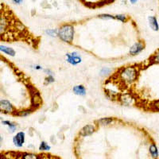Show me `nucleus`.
Returning a JSON list of instances; mask_svg holds the SVG:
<instances>
[{
    "instance_id": "1",
    "label": "nucleus",
    "mask_w": 159,
    "mask_h": 159,
    "mask_svg": "<svg viewBox=\"0 0 159 159\" xmlns=\"http://www.w3.org/2000/svg\"><path fill=\"white\" fill-rule=\"evenodd\" d=\"M139 75V69L135 66H127L119 71L118 77L123 84L131 85L135 81Z\"/></svg>"
},
{
    "instance_id": "2",
    "label": "nucleus",
    "mask_w": 159,
    "mask_h": 159,
    "mask_svg": "<svg viewBox=\"0 0 159 159\" xmlns=\"http://www.w3.org/2000/svg\"><path fill=\"white\" fill-rule=\"evenodd\" d=\"M75 30L73 25L65 24L58 29V37L62 42L65 43H72L73 42Z\"/></svg>"
},
{
    "instance_id": "3",
    "label": "nucleus",
    "mask_w": 159,
    "mask_h": 159,
    "mask_svg": "<svg viewBox=\"0 0 159 159\" xmlns=\"http://www.w3.org/2000/svg\"><path fill=\"white\" fill-rule=\"evenodd\" d=\"M117 99L123 106H131L135 103V98L131 93L121 94Z\"/></svg>"
},
{
    "instance_id": "4",
    "label": "nucleus",
    "mask_w": 159,
    "mask_h": 159,
    "mask_svg": "<svg viewBox=\"0 0 159 159\" xmlns=\"http://www.w3.org/2000/svg\"><path fill=\"white\" fill-rule=\"evenodd\" d=\"M66 61L69 63L71 65H77L81 62L82 58L77 52H73L66 54Z\"/></svg>"
},
{
    "instance_id": "5",
    "label": "nucleus",
    "mask_w": 159,
    "mask_h": 159,
    "mask_svg": "<svg viewBox=\"0 0 159 159\" xmlns=\"http://www.w3.org/2000/svg\"><path fill=\"white\" fill-rule=\"evenodd\" d=\"M145 43L143 41H139L135 42L131 48L129 50V53L131 56H137L141 52H143L145 49Z\"/></svg>"
},
{
    "instance_id": "6",
    "label": "nucleus",
    "mask_w": 159,
    "mask_h": 159,
    "mask_svg": "<svg viewBox=\"0 0 159 159\" xmlns=\"http://www.w3.org/2000/svg\"><path fill=\"white\" fill-rule=\"evenodd\" d=\"M15 109L12 104L7 100H0V112L4 114H11L14 112Z\"/></svg>"
},
{
    "instance_id": "7",
    "label": "nucleus",
    "mask_w": 159,
    "mask_h": 159,
    "mask_svg": "<svg viewBox=\"0 0 159 159\" xmlns=\"http://www.w3.org/2000/svg\"><path fill=\"white\" fill-rule=\"evenodd\" d=\"M95 131H96V127L92 124H88L81 128V130L79 132V135L82 137H87V136L92 135Z\"/></svg>"
},
{
    "instance_id": "8",
    "label": "nucleus",
    "mask_w": 159,
    "mask_h": 159,
    "mask_svg": "<svg viewBox=\"0 0 159 159\" xmlns=\"http://www.w3.org/2000/svg\"><path fill=\"white\" fill-rule=\"evenodd\" d=\"M25 133L23 131H20L16 134V135L13 138V143L16 147H22L25 143Z\"/></svg>"
},
{
    "instance_id": "9",
    "label": "nucleus",
    "mask_w": 159,
    "mask_h": 159,
    "mask_svg": "<svg viewBox=\"0 0 159 159\" xmlns=\"http://www.w3.org/2000/svg\"><path fill=\"white\" fill-rule=\"evenodd\" d=\"M31 102L32 105L35 108H38L42 104V98L41 96V94L36 90H35L34 92H33V94H32Z\"/></svg>"
},
{
    "instance_id": "10",
    "label": "nucleus",
    "mask_w": 159,
    "mask_h": 159,
    "mask_svg": "<svg viewBox=\"0 0 159 159\" xmlns=\"http://www.w3.org/2000/svg\"><path fill=\"white\" fill-rule=\"evenodd\" d=\"M148 22H149V26L152 29V30L158 31L159 25L158 22V19H157L155 16H149L148 17Z\"/></svg>"
},
{
    "instance_id": "11",
    "label": "nucleus",
    "mask_w": 159,
    "mask_h": 159,
    "mask_svg": "<svg viewBox=\"0 0 159 159\" xmlns=\"http://www.w3.org/2000/svg\"><path fill=\"white\" fill-rule=\"evenodd\" d=\"M8 27V20L6 17L0 16V36L5 34Z\"/></svg>"
},
{
    "instance_id": "12",
    "label": "nucleus",
    "mask_w": 159,
    "mask_h": 159,
    "mask_svg": "<svg viewBox=\"0 0 159 159\" xmlns=\"http://www.w3.org/2000/svg\"><path fill=\"white\" fill-rule=\"evenodd\" d=\"M114 122H115V119L112 117H105L96 120V123L99 126H108L113 123Z\"/></svg>"
},
{
    "instance_id": "13",
    "label": "nucleus",
    "mask_w": 159,
    "mask_h": 159,
    "mask_svg": "<svg viewBox=\"0 0 159 159\" xmlns=\"http://www.w3.org/2000/svg\"><path fill=\"white\" fill-rule=\"evenodd\" d=\"M73 92L75 95L80 96H84L86 95V88L83 85H76L74 86L73 88Z\"/></svg>"
},
{
    "instance_id": "14",
    "label": "nucleus",
    "mask_w": 159,
    "mask_h": 159,
    "mask_svg": "<svg viewBox=\"0 0 159 159\" xmlns=\"http://www.w3.org/2000/svg\"><path fill=\"white\" fill-rule=\"evenodd\" d=\"M149 151H150V156H151L152 158H158L159 156V151L157 147L154 143H152L150 147H149Z\"/></svg>"
},
{
    "instance_id": "15",
    "label": "nucleus",
    "mask_w": 159,
    "mask_h": 159,
    "mask_svg": "<svg viewBox=\"0 0 159 159\" xmlns=\"http://www.w3.org/2000/svg\"><path fill=\"white\" fill-rule=\"evenodd\" d=\"M0 51L4 53H6V54L11 56V57L15 56V51L11 47L6 46H0Z\"/></svg>"
},
{
    "instance_id": "16",
    "label": "nucleus",
    "mask_w": 159,
    "mask_h": 159,
    "mask_svg": "<svg viewBox=\"0 0 159 159\" xmlns=\"http://www.w3.org/2000/svg\"><path fill=\"white\" fill-rule=\"evenodd\" d=\"M32 111H33V110H30V109H26V110H22V111H18V112L16 113L15 115H18V116L24 118V117L29 116V115L32 113Z\"/></svg>"
},
{
    "instance_id": "17",
    "label": "nucleus",
    "mask_w": 159,
    "mask_h": 159,
    "mask_svg": "<svg viewBox=\"0 0 159 159\" xmlns=\"http://www.w3.org/2000/svg\"><path fill=\"white\" fill-rule=\"evenodd\" d=\"M115 19L118 20L121 22H127L129 20V17L125 14H118L116 15H115Z\"/></svg>"
},
{
    "instance_id": "18",
    "label": "nucleus",
    "mask_w": 159,
    "mask_h": 159,
    "mask_svg": "<svg viewBox=\"0 0 159 159\" xmlns=\"http://www.w3.org/2000/svg\"><path fill=\"white\" fill-rule=\"evenodd\" d=\"M150 61V63L153 64V65H154V64L159 65V49H158L154 54L152 55Z\"/></svg>"
},
{
    "instance_id": "19",
    "label": "nucleus",
    "mask_w": 159,
    "mask_h": 159,
    "mask_svg": "<svg viewBox=\"0 0 159 159\" xmlns=\"http://www.w3.org/2000/svg\"><path fill=\"white\" fill-rule=\"evenodd\" d=\"M111 69L110 68L104 67L100 71V76L102 77H107L108 76H109L111 74Z\"/></svg>"
},
{
    "instance_id": "20",
    "label": "nucleus",
    "mask_w": 159,
    "mask_h": 159,
    "mask_svg": "<svg viewBox=\"0 0 159 159\" xmlns=\"http://www.w3.org/2000/svg\"><path fill=\"white\" fill-rule=\"evenodd\" d=\"M2 123L3 125L7 126L8 127H9V129H10V131L11 132L15 131L16 130V128H17V124H16V123H11V122H10V121H3Z\"/></svg>"
},
{
    "instance_id": "21",
    "label": "nucleus",
    "mask_w": 159,
    "mask_h": 159,
    "mask_svg": "<svg viewBox=\"0 0 159 159\" xmlns=\"http://www.w3.org/2000/svg\"><path fill=\"white\" fill-rule=\"evenodd\" d=\"M46 34L51 38H56L58 35V30L56 29H48L46 30Z\"/></svg>"
},
{
    "instance_id": "22",
    "label": "nucleus",
    "mask_w": 159,
    "mask_h": 159,
    "mask_svg": "<svg viewBox=\"0 0 159 159\" xmlns=\"http://www.w3.org/2000/svg\"><path fill=\"white\" fill-rule=\"evenodd\" d=\"M50 149V146H49L48 143L45 141H42L39 146V150H41V151H49Z\"/></svg>"
},
{
    "instance_id": "23",
    "label": "nucleus",
    "mask_w": 159,
    "mask_h": 159,
    "mask_svg": "<svg viewBox=\"0 0 159 159\" xmlns=\"http://www.w3.org/2000/svg\"><path fill=\"white\" fill-rule=\"evenodd\" d=\"M22 158L24 159H37L39 158L38 155L32 154V153H25L22 154Z\"/></svg>"
},
{
    "instance_id": "24",
    "label": "nucleus",
    "mask_w": 159,
    "mask_h": 159,
    "mask_svg": "<svg viewBox=\"0 0 159 159\" xmlns=\"http://www.w3.org/2000/svg\"><path fill=\"white\" fill-rule=\"evenodd\" d=\"M99 18L104 20H111V19H115V15H110V14H101L97 16Z\"/></svg>"
},
{
    "instance_id": "25",
    "label": "nucleus",
    "mask_w": 159,
    "mask_h": 159,
    "mask_svg": "<svg viewBox=\"0 0 159 159\" xmlns=\"http://www.w3.org/2000/svg\"><path fill=\"white\" fill-rule=\"evenodd\" d=\"M15 27L16 29L20 32H25L26 30V26L21 22H15Z\"/></svg>"
},
{
    "instance_id": "26",
    "label": "nucleus",
    "mask_w": 159,
    "mask_h": 159,
    "mask_svg": "<svg viewBox=\"0 0 159 159\" xmlns=\"http://www.w3.org/2000/svg\"><path fill=\"white\" fill-rule=\"evenodd\" d=\"M150 109L154 111H159V100L152 102L150 104Z\"/></svg>"
},
{
    "instance_id": "27",
    "label": "nucleus",
    "mask_w": 159,
    "mask_h": 159,
    "mask_svg": "<svg viewBox=\"0 0 159 159\" xmlns=\"http://www.w3.org/2000/svg\"><path fill=\"white\" fill-rule=\"evenodd\" d=\"M55 81L54 77H53V75H49L47 77H46L45 79V81H44V84L45 85H49L50 84L52 83H53Z\"/></svg>"
},
{
    "instance_id": "28",
    "label": "nucleus",
    "mask_w": 159,
    "mask_h": 159,
    "mask_svg": "<svg viewBox=\"0 0 159 159\" xmlns=\"http://www.w3.org/2000/svg\"><path fill=\"white\" fill-rule=\"evenodd\" d=\"M41 7H42L43 9H47L48 7H50V6L49 5L48 1H46V0H44V1H42V2L41 3Z\"/></svg>"
},
{
    "instance_id": "29",
    "label": "nucleus",
    "mask_w": 159,
    "mask_h": 159,
    "mask_svg": "<svg viewBox=\"0 0 159 159\" xmlns=\"http://www.w3.org/2000/svg\"><path fill=\"white\" fill-rule=\"evenodd\" d=\"M57 109H58V105H57V103H55V104H53V107H52V108H51V111H52L53 112H54Z\"/></svg>"
},
{
    "instance_id": "30",
    "label": "nucleus",
    "mask_w": 159,
    "mask_h": 159,
    "mask_svg": "<svg viewBox=\"0 0 159 159\" xmlns=\"http://www.w3.org/2000/svg\"><path fill=\"white\" fill-rule=\"evenodd\" d=\"M50 142H51V143H53V144H57V138L55 137L54 135H52L50 137Z\"/></svg>"
},
{
    "instance_id": "31",
    "label": "nucleus",
    "mask_w": 159,
    "mask_h": 159,
    "mask_svg": "<svg viewBox=\"0 0 159 159\" xmlns=\"http://www.w3.org/2000/svg\"><path fill=\"white\" fill-rule=\"evenodd\" d=\"M57 136H58L59 139H61V140L64 139V135H63V131L59 132L58 134H57Z\"/></svg>"
},
{
    "instance_id": "32",
    "label": "nucleus",
    "mask_w": 159,
    "mask_h": 159,
    "mask_svg": "<svg viewBox=\"0 0 159 159\" xmlns=\"http://www.w3.org/2000/svg\"><path fill=\"white\" fill-rule=\"evenodd\" d=\"M33 68H34L35 70H42V67L41 65H35L33 66Z\"/></svg>"
},
{
    "instance_id": "33",
    "label": "nucleus",
    "mask_w": 159,
    "mask_h": 159,
    "mask_svg": "<svg viewBox=\"0 0 159 159\" xmlns=\"http://www.w3.org/2000/svg\"><path fill=\"white\" fill-rule=\"evenodd\" d=\"M44 72H45V73H46L48 76H49V75H53V72H52L50 69H45V70H44Z\"/></svg>"
},
{
    "instance_id": "34",
    "label": "nucleus",
    "mask_w": 159,
    "mask_h": 159,
    "mask_svg": "<svg viewBox=\"0 0 159 159\" xmlns=\"http://www.w3.org/2000/svg\"><path fill=\"white\" fill-rule=\"evenodd\" d=\"M23 2V0H13V3L15 4H21Z\"/></svg>"
},
{
    "instance_id": "35",
    "label": "nucleus",
    "mask_w": 159,
    "mask_h": 159,
    "mask_svg": "<svg viewBox=\"0 0 159 159\" xmlns=\"http://www.w3.org/2000/svg\"><path fill=\"white\" fill-rule=\"evenodd\" d=\"M130 1H131V3H135L136 2H137V0H130Z\"/></svg>"
},
{
    "instance_id": "36",
    "label": "nucleus",
    "mask_w": 159,
    "mask_h": 159,
    "mask_svg": "<svg viewBox=\"0 0 159 159\" xmlns=\"http://www.w3.org/2000/svg\"><path fill=\"white\" fill-rule=\"evenodd\" d=\"M2 140H3V139H2V137L0 136V146H1V142H2Z\"/></svg>"
}]
</instances>
